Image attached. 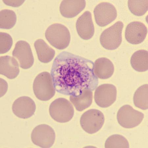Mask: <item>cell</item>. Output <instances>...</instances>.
I'll list each match as a JSON object with an SVG mask.
<instances>
[{
    "label": "cell",
    "mask_w": 148,
    "mask_h": 148,
    "mask_svg": "<svg viewBox=\"0 0 148 148\" xmlns=\"http://www.w3.org/2000/svg\"><path fill=\"white\" fill-rule=\"evenodd\" d=\"M114 71L113 64L109 59L103 57L95 61L94 73L97 77L102 79H107L113 75Z\"/></svg>",
    "instance_id": "e0dca14e"
},
{
    "label": "cell",
    "mask_w": 148,
    "mask_h": 148,
    "mask_svg": "<svg viewBox=\"0 0 148 148\" xmlns=\"http://www.w3.org/2000/svg\"><path fill=\"white\" fill-rule=\"evenodd\" d=\"M94 67V63L89 59L62 52L55 59L51 69L55 89L60 94L74 97L85 89L93 91L99 84Z\"/></svg>",
    "instance_id": "6da1fadb"
},
{
    "label": "cell",
    "mask_w": 148,
    "mask_h": 148,
    "mask_svg": "<svg viewBox=\"0 0 148 148\" xmlns=\"http://www.w3.org/2000/svg\"><path fill=\"white\" fill-rule=\"evenodd\" d=\"M45 36L52 46L60 50L65 49L70 44L71 35L67 28L59 23H54L47 28Z\"/></svg>",
    "instance_id": "7a4b0ae2"
},
{
    "label": "cell",
    "mask_w": 148,
    "mask_h": 148,
    "mask_svg": "<svg viewBox=\"0 0 148 148\" xmlns=\"http://www.w3.org/2000/svg\"><path fill=\"white\" fill-rule=\"evenodd\" d=\"M16 16L14 12L10 10L4 9L0 13V27L4 29H9L15 25Z\"/></svg>",
    "instance_id": "7402d4cb"
},
{
    "label": "cell",
    "mask_w": 148,
    "mask_h": 148,
    "mask_svg": "<svg viewBox=\"0 0 148 148\" xmlns=\"http://www.w3.org/2000/svg\"><path fill=\"white\" fill-rule=\"evenodd\" d=\"M92 92L90 89L83 90L82 94L77 96H70V101L76 110L82 111L89 107L92 101Z\"/></svg>",
    "instance_id": "d6986e66"
},
{
    "label": "cell",
    "mask_w": 148,
    "mask_h": 148,
    "mask_svg": "<svg viewBox=\"0 0 148 148\" xmlns=\"http://www.w3.org/2000/svg\"><path fill=\"white\" fill-rule=\"evenodd\" d=\"M128 4L131 12L136 16L144 15L148 10V1H128Z\"/></svg>",
    "instance_id": "603a6c76"
},
{
    "label": "cell",
    "mask_w": 148,
    "mask_h": 148,
    "mask_svg": "<svg viewBox=\"0 0 148 148\" xmlns=\"http://www.w3.org/2000/svg\"><path fill=\"white\" fill-rule=\"evenodd\" d=\"M144 117V114L142 112L135 110L129 105L121 107L117 115L119 123L126 128L136 127L141 123Z\"/></svg>",
    "instance_id": "52a82bcc"
},
{
    "label": "cell",
    "mask_w": 148,
    "mask_h": 148,
    "mask_svg": "<svg viewBox=\"0 0 148 148\" xmlns=\"http://www.w3.org/2000/svg\"><path fill=\"white\" fill-rule=\"evenodd\" d=\"M0 63L1 75L11 79L18 75L20 73L18 64L14 57L9 56H1Z\"/></svg>",
    "instance_id": "9a60e30c"
},
{
    "label": "cell",
    "mask_w": 148,
    "mask_h": 148,
    "mask_svg": "<svg viewBox=\"0 0 148 148\" xmlns=\"http://www.w3.org/2000/svg\"><path fill=\"white\" fill-rule=\"evenodd\" d=\"M123 26L121 21H119L102 33L100 41L104 48L113 50L120 46L122 40V32Z\"/></svg>",
    "instance_id": "5b68a950"
},
{
    "label": "cell",
    "mask_w": 148,
    "mask_h": 148,
    "mask_svg": "<svg viewBox=\"0 0 148 148\" xmlns=\"http://www.w3.org/2000/svg\"><path fill=\"white\" fill-rule=\"evenodd\" d=\"M36 106L31 98L26 96L21 97L14 101L12 107L13 113L18 117L27 119L34 114Z\"/></svg>",
    "instance_id": "7c38bea8"
},
{
    "label": "cell",
    "mask_w": 148,
    "mask_h": 148,
    "mask_svg": "<svg viewBox=\"0 0 148 148\" xmlns=\"http://www.w3.org/2000/svg\"><path fill=\"white\" fill-rule=\"evenodd\" d=\"M33 90L35 96L40 101L51 99L55 94L56 89L50 74L44 72L38 75L33 83Z\"/></svg>",
    "instance_id": "3957f363"
},
{
    "label": "cell",
    "mask_w": 148,
    "mask_h": 148,
    "mask_svg": "<svg viewBox=\"0 0 148 148\" xmlns=\"http://www.w3.org/2000/svg\"><path fill=\"white\" fill-rule=\"evenodd\" d=\"M34 47L38 59L42 62L49 63L54 58L55 51L43 40L39 39L36 40L34 43Z\"/></svg>",
    "instance_id": "ac0fdd59"
},
{
    "label": "cell",
    "mask_w": 148,
    "mask_h": 148,
    "mask_svg": "<svg viewBox=\"0 0 148 148\" xmlns=\"http://www.w3.org/2000/svg\"><path fill=\"white\" fill-rule=\"evenodd\" d=\"M85 1H64L60 6L62 16L66 18L75 17L85 8Z\"/></svg>",
    "instance_id": "2e32d148"
},
{
    "label": "cell",
    "mask_w": 148,
    "mask_h": 148,
    "mask_svg": "<svg viewBox=\"0 0 148 148\" xmlns=\"http://www.w3.org/2000/svg\"><path fill=\"white\" fill-rule=\"evenodd\" d=\"M1 54H4L8 52L11 48L13 45V40L11 36L8 33L1 32Z\"/></svg>",
    "instance_id": "d4e9b609"
},
{
    "label": "cell",
    "mask_w": 148,
    "mask_h": 148,
    "mask_svg": "<svg viewBox=\"0 0 148 148\" xmlns=\"http://www.w3.org/2000/svg\"><path fill=\"white\" fill-rule=\"evenodd\" d=\"M94 13L97 24L102 27L113 22L117 16L115 7L108 2H103L97 5L94 9Z\"/></svg>",
    "instance_id": "9c48e42d"
},
{
    "label": "cell",
    "mask_w": 148,
    "mask_h": 148,
    "mask_svg": "<svg viewBox=\"0 0 148 148\" xmlns=\"http://www.w3.org/2000/svg\"><path fill=\"white\" fill-rule=\"evenodd\" d=\"M49 112L51 117L57 122H68L72 119L74 110L67 99L63 98L57 99L50 105Z\"/></svg>",
    "instance_id": "277c9868"
},
{
    "label": "cell",
    "mask_w": 148,
    "mask_h": 148,
    "mask_svg": "<svg viewBox=\"0 0 148 148\" xmlns=\"http://www.w3.org/2000/svg\"><path fill=\"white\" fill-rule=\"evenodd\" d=\"M5 4L7 5L14 7L20 6L25 2L24 1H3Z\"/></svg>",
    "instance_id": "484cf974"
},
{
    "label": "cell",
    "mask_w": 148,
    "mask_h": 148,
    "mask_svg": "<svg viewBox=\"0 0 148 148\" xmlns=\"http://www.w3.org/2000/svg\"><path fill=\"white\" fill-rule=\"evenodd\" d=\"M12 55L18 60L21 67L23 69H29L34 64V57L30 45L25 41L20 40L16 43Z\"/></svg>",
    "instance_id": "8fae6325"
},
{
    "label": "cell",
    "mask_w": 148,
    "mask_h": 148,
    "mask_svg": "<svg viewBox=\"0 0 148 148\" xmlns=\"http://www.w3.org/2000/svg\"><path fill=\"white\" fill-rule=\"evenodd\" d=\"M76 28L78 35L83 39L88 40L92 37L95 27L90 12H85L79 18L76 23Z\"/></svg>",
    "instance_id": "5bb4252c"
},
{
    "label": "cell",
    "mask_w": 148,
    "mask_h": 148,
    "mask_svg": "<svg viewBox=\"0 0 148 148\" xmlns=\"http://www.w3.org/2000/svg\"><path fill=\"white\" fill-rule=\"evenodd\" d=\"M147 33V28L144 23L134 21L129 24L126 28L125 39L131 44H139L144 41Z\"/></svg>",
    "instance_id": "4fadbf2b"
},
{
    "label": "cell",
    "mask_w": 148,
    "mask_h": 148,
    "mask_svg": "<svg viewBox=\"0 0 148 148\" xmlns=\"http://www.w3.org/2000/svg\"><path fill=\"white\" fill-rule=\"evenodd\" d=\"M148 52L144 50L135 52L131 57L130 63L133 68L138 72L148 70Z\"/></svg>",
    "instance_id": "ffe728a7"
},
{
    "label": "cell",
    "mask_w": 148,
    "mask_h": 148,
    "mask_svg": "<svg viewBox=\"0 0 148 148\" xmlns=\"http://www.w3.org/2000/svg\"><path fill=\"white\" fill-rule=\"evenodd\" d=\"M129 144L126 138L120 135L115 134L109 137L105 144L106 148H129Z\"/></svg>",
    "instance_id": "cb8c5ba5"
},
{
    "label": "cell",
    "mask_w": 148,
    "mask_h": 148,
    "mask_svg": "<svg viewBox=\"0 0 148 148\" xmlns=\"http://www.w3.org/2000/svg\"><path fill=\"white\" fill-rule=\"evenodd\" d=\"M148 84L141 86L135 93L133 101L138 108L146 110L148 109Z\"/></svg>",
    "instance_id": "44dd1931"
},
{
    "label": "cell",
    "mask_w": 148,
    "mask_h": 148,
    "mask_svg": "<svg viewBox=\"0 0 148 148\" xmlns=\"http://www.w3.org/2000/svg\"><path fill=\"white\" fill-rule=\"evenodd\" d=\"M56 137V134L53 128L45 124L37 126L31 134V139L33 144L42 148L52 147Z\"/></svg>",
    "instance_id": "ba28073f"
},
{
    "label": "cell",
    "mask_w": 148,
    "mask_h": 148,
    "mask_svg": "<svg viewBox=\"0 0 148 148\" xmlns=\"http://www.w3.org/2000/svg\"><path fill=\"white\" fill-rule=\"evenodd\" d=\"M117 95L115 86L111 84H103L97 88L94 94L96 103L103 108H107L115 101Z\"/></svg>",
    "instance_id": "30bf717a"
},
{
    "label": "cell",
    "mask_w": 148,
    "mask_h": 148,
    "mask_svg": "<svg viewBox=\"0 0 148 148\" xmlns=\"http://www.w3.org/2000/svg\"><path fill=\"white\" fill-rule=\"evenodd\" d=\"M104 121V114L102 112L97 109H90L82 114L80 123L84 130L92 134L101 129Z\"/></svg>",
    "instance_id": "8992f818"
}]
</instances>
